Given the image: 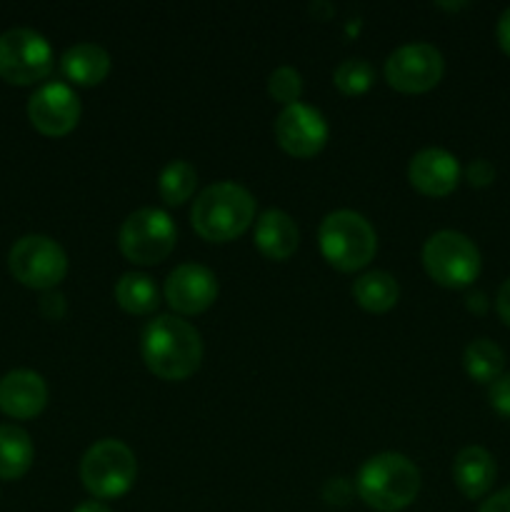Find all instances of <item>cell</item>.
<instances>
[{"label":"cell","instance_id":"6da1fadb","mask_svg":"<svg viewBox=\"0 0 510 512\" xmlns=\"http://www.w3.org/2000/svg\"><path fill=\"white\" fill-rule=\"evenodd\" d=\"M140 355L153 375L163 380H185L200 368V333L175 315H158L140 335Z\"/></svg>","mask_w":510,"mask_h":512},{"label":"cell","instance_id":"7a4b0ae2","mask_svg":"<svg viewBox=\"0 0 510 512\" xmlns=\"http://www.w3.org/2000/svg\"><path fill=\"white\" fill-rule=\"evenodd\" d=\"M255 198L238 183H215L195 198L190 223L208 243H230L250 228Z\"/></svg>","mask_w":510,"mask_h":512},{"label":"cell","instance_id":"3957f363","mask_svg":"<svg viewBox=\"0 0 510 512\" xmlns=\"http://www.w3.org/2000/svg\"><path fill=\"white\" fill-rule=\"evenodd\" d=\"M360 500L378 512H400L420 493V470L400 453H380L360 468L355 480Z\"/></svg>","mask_w":510,"mask_h":512},{"label":"cell","instance_id":"277c9868","mask_svg":"<svg viewBox=\"0 0 510 512\" xmlns=\"http://www.w3.org/2000/svg\"><path fill=\"white\" fill-rule=\"evenodd\" d=\"M318 243L323 258L335 270L353 273L365 268L378 250V235L373 225L353 210H335L325 215L318 230Z\"/></svg>","mask_w":510,"mask_h":512},{"label":"cell","instance_id":"5b68a950","mask_svg":"<svg viewBox=\"0 0 510 512\" xmlns=\"http://www.w3.org/2000/svg\"><path fill=\"white\" fill-rule=\"evenodd\" d=\"M138 475L133 450L120 440H100L80 460V480L95 500H115L128 493Z\"/></svg>","mask_w":510,"mask_h":512},{"label":"cell","instance_id":"8992f818","mask_svg":"<svg viewBox=\"0 0 510 512\" xmlns=\"http://www.w3.org/2000/svg\"><path fill=\"white\" fill-rule=\"evenodd\" d=\"M425 273L443 288H465L480 275V250L458 230H440L423 245Z\"/></svg>","mask_w":510,"mask_h":512},{"label":"cell","instance_id":"52a82bcc","mask_svg":"<svg viewBox=\"0 0 510 512\" xmlns=\"http://www.w3.org/2000/svg\"><path fill=\"white\" fill-rule=\"evenodd\" d=\"M178 230L170 215L158 208H140L120 225L118 245L125 260L135 265L163 263L175 248Z\"/></svg>","mask_w":510,"mask_h":512},{"label":"cell","instance_id":"ba28073f","mask_svg":"<svg viewBox=\"0 0 510 512\" xmlns=\"http://www.w3.org/2000/svg\"><path fill=\"white\" fill-rule=\"evenodd\" d=\"M8 268L18 283L33 290H55L68 273V255L45 235H25L8 253Z\"/></svg>","mask_w":510,"mask_h":512},{"label":"cell","instance_id":"9c48e42d","mask_svg":"<svg viewBox=\"0 0 510 512\" xmlns=\"http://www.w3.org/2000/svg\"><path fill=\"white\" fill-rule=\"evenodd\" d=\"M53 70V48L30 28H13L0 35V78L10 85H33Z\"/></svg>","mask_w":510,"mask_h":512},{"label":"cell","instance_id":"30bf717a","mask_svg":"<svg viewBox=\"0 0 510 512\" xmlns=\"http://www.w3.org/2000/svg\"><path fill=\"white\" fill-rule=\"evenodd\" d=\"M443 55L430 43H408L385 60V80L398 93L418 95L428 93L443 78Z\"/></svg>","mask_w":510,"mask_h":512},{"label":"cell","instance_id":"8fae6325","mask_svg":"<svg viewBox=\"0 0 510 512\" xmlns=\"http://www.w3.org/2000/svg\"><path fill=\"white\" fill-rule=\"evenodd\" d=\"M328 123L323 113L310 105L295 103L283 108L275 120V140L293 158H313L328 143Z\"/></svg>","mask_w":510,"mask_h":512},{"label":"cell","instance_id":"7c38bea8","mask_svg":"<svg viewBox=\"0 0 510 512\" xmlns=\"http://www.w3.org/2000/svg\"><path fill=\"white\" fill-rule=\"evenodd\" d=\"M28 118L38 133L48 138L68 135L80 120V98L65 83H48L28 100Z\"/></svg>","mask_w":510,"mask_h":512},{"label":"cell","instance_id":"4fadbf2b","mask_svg":"<svg viewBox=\"0 0 510 512\" xmlns=\"http://www.w3.org/2000/svg\"><path fill=\"white\" fill-rule=\"evenodd\" d=\"M165 300L180 315H198L218 298V278L205 265H178L165 280Z\"/></svg>","mask_w":510,"mask_h":512},{"label":"cell","instance_id":"5bb4252c","mask_svg":"<svg viewBox=\"0 0 510 512\" xmlns=\"http://www.w3.org/2000/svg\"><path fill=\"white\" fill-rule=\"evenodd\" d=\"M408 180L418 193L428 198H445L460 183V163L443 148H425L413 155L408 165Z\"/></svg>","mask_w":510,"mask_h":512},{"label":"cell","instance_id":"9a60e30c","mask_svg":"<svg viewBox=\"0 0 510 512\" xmlns=\"http://www.w3.org/2000/svg\"><path fill=\"white\" fill-rule=\"evenodd\" d=\"M48 405V385L35 370H10L0 380V410L8 418L30 420Z\"/></svg>","mask_w":510,"mask_h":512},{"label":"cell","instance_id":"2e32d148","mask_svg":"<svg viewBox=\"0 0 510 512\" xmlns=\"http://www.w3.org/2000/svg\"><path fill=\"white\" fill-rule=\"evenodd\" d=\"M495 475H498V468H495L493 455L480 448V445H470V448H463L455 455L453 480L465 498H483L493 488Z\"/></svg>","mask_w":510,"mask_h":512},{"label":"cell","instance_id":"e0dca14e","mask_svg":"<svg viewBox=\"0 0 510 512\" xmlns=\"http://www.w3.org/2000/svg\"><path fill=\"white\" fill-rule=\"evenodd\" d=\"M300 233L295 220L283 210H265L255 225V245L268 260H288L298 250Z\"/></svg>","mask_w":510,"mask_h":512},{"label":"cell","instance_id":"ac0fdd59","mask_svg":"<svg viewBox=\"0 0 510 512\" xmlns=\"http://www.w3.org/2000/svg\"><path fill=\"white\" fill-rule=\"evenodd\" d=\"M60 70L68 80L83 88L100 85L110 73V55L108 50L95 43H78L68 48L60 58Z\"/></svg>","mask_w":510,"mask_h":512},{"label":"cell","instance_id":"d6986e66","mask_svg":"<svg viewBox=\"0 0 510 512\" xmlns=\"http://www.w3.org/2000/svg\"><path fill=\"white\" fill-rule=\"evenodd\" d=\"M35 448L18 425H0V480H18L30 470Z\"/></svg>","mask_w":510,"mask_h":512},{"label":"cell","instance_id":"ffe728a7","mask_svg":"<svg viewBox=\"0 0 510 512\" xmlns=\"http://www.w3.org/2000/svg\"><path fill=\"white\" fill-rule=\"evenodd\" d=\"M353 298L368 313H388L400 298V285L385 270H370L353 283Z\"/></svg>","mask_w":510,"mask_h":512},{"label":"cell","instance_id":"44dd1931","mask_svg":"<svg viewBox=\"0 0 510 512\" xmlns=\"http://www.w3.org/2000/svg\"><path fill=\"white\" fill-rule=\"evenodd\" d=\"M115 300L130 315H150L160 303L158 285L145 273H125L115 283Z\"/></svg>","mask_w":510,"mask_h":512},{"label":"cell","instance_id":"7402d4cb","mask_svg":"<svg viewBox=\"0 0 510 512\" xmlns=\"http://www.w3.org/2000/svg\"><path fill=\"white\" fill-rule=\"evenodd\" d=\"M465 373L475 380V383H495L503 375L505 368V353L500 345L493 340L478 338L465 348L463 353Z\"/></svg>","mask_w":510,"mask_h":512},{"label":"cell","instance_id":"603a6c76","mask_svg":"<svg viewBox=\"0 0 510 512\" xmlns=\"http://www.w3.org/2000/svg\"><path fill=\"white\" fill-rule=\"evenodd\" d=\"M195 185H198V173L193 165L185 160H173L160 173L158 193L168 205H183L195 193Z\"/></svg>","mask_w":510,"mask_h":512},{"label":"cell","instance_id":"cb8c5ba5","mask_svg":"<svg viewBox=\"0 0 510 512\" xmlns=\"http://www.w3.org/2000/svg\"><path fill=\"white\" fill-rule=\"evenodd\" d=\"M373 80H375L373 68H370V63H365V60H360V58L343 60V63H340L333 73L335 88L345 95L368 93L370 85H373Z\"/></svg>","mask_w":510,"mask_h":512},{"label":"cell","instance_id":"d4e9b609","mask_svg":"<svg viewBox=\"0 0 510 512\" xmlns=\"http://www.w3.org/2000/svg\"><path fill=\"white\" fill-rule=\"evenodd\" d=\"M268 93L275 103H283L285 108H288V105H295L300 100V93H303V78H300V73L295 68L283 65V68L270 73Z\"/></svg>","mask_w":510,"mask_h":512},{"label":"cell","instance_id":"484cf974","mask_svg":"<svg viewBox=\"0 0 510 512\" xmlns=\"http://www.w3.org/2000/svg\"><path fill=\"white\" fill-rule=\"evenodd\" d=\"M490 405L498 415L510 418V373L500 375L495 383H490Z\"/></svg>","mask_w":510,"mask_h":512},{"label":"cell","instance_id":"4316f807","mask_svg":"<svg viewBox=\"0 0 510 512\" xmlns=\"http://www.w3.org/2000/svg\"><path fill=\"white\" fill-rule=\"evenodd\" d=\"M465 178H468V183L473 185V188H485V185H490L495 180L493 163L485 158L473 160V163L465 168Z\"/></svg>","mask_w":510,"mask_h":512},{"label":"cell","instance_id":"83f0119b","mask_svg":"<svg viewBox=\"0 0 510 512\" xmlns=\"http://www.w3.org/2000/svg\"><path fill=\"white\" fill-rule=\"evenodd\" d=\"M40 313L48 320H60L65 315V298L58 290H48V293L40 298Z\"/></svg>","mask_w":510,"mask_h":512},{"label":"cell","instance_id":"f1b7e54d","mask_svg":"<svg viewBox=\"0 0 510 512\" xmlns=\"http://www.w3.org/2000/svg\"><path fill=\"white\" fill-rule=\"evenodd\" d=\"M478 512H510V488H503L500 493L490 495Z\"/></svg>","mask_w":510,"mask_h":512},{"label":"cell","instance_id":"f546056e","mask_svg":"<svg viewBox=\"0 0 510 512\" xmlns=\"http://www.w3.org/2000/svg\"><path fill=\"white\" fill-rule=\"evenodd\" d=\"M495 308H498L500 320H503L505 325H510V278L500 285L498 298H495Z\"/></svg>","mask_w":510,"mask_h":512},{"label":"cell","instance_id":"4dcf8cb0","mask_svg":"<svg viewBox=\"0 0 510 512\" xmlns=\"http://www.w3.org/2000/svg\"><path fill=\"white\" fill-rule=\"evenodd\" d=\"M495 35H498V43H500V48L505 50V55H510V8L500 15Z\"/></svg>","mask_w":510,"mask_h":512},{"label":"cell","instance_id":"1f68e13d","mask_svg":"<svg viewBox=\"0 0 510 512\" xmlns=\"http://www.w3.org/2000/svg\"><path fill=\"white\" fill-rule=\"evenodd\" d=\"M73 512H113V510H110L105 503H100V500H85V503H80Z\"/></svg>","mask_w":510,"mask_h":512},{"label":"cell","instance_id":"d6a6232c","mask_svg":"<svg viewBox=\"0 0 510 512\" xmlns=\"http://www.w3.org/2000/svg\"><path fill=\"white\" fill-rule=\"evenodd\" d=\"M468 308L475 310V313H485L488 310V300H485L483 293H473L468 298Z\"/></svg>","mask_w":510,"mask_h":512}]
</instances>
